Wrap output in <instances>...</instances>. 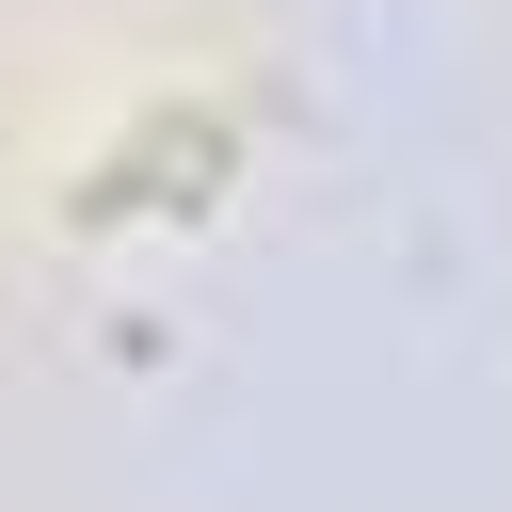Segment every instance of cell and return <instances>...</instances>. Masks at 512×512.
<instances>
[{"label": "cell", "instance_id": "cell-1", "mask_svg": "<svg viewBox=\"0 0 512 512\" xmlns=\"http://www.w3.org/2000/svg\"><path fill=\"white\" fill-rule=\"evenodd\" d=\"M224 112H160V144H128V160H96L80 176V224H128V208H160V192H208L224 176Z\"/></svg>", "mask_w": 512, "mask_h": 512}]
</instances>
